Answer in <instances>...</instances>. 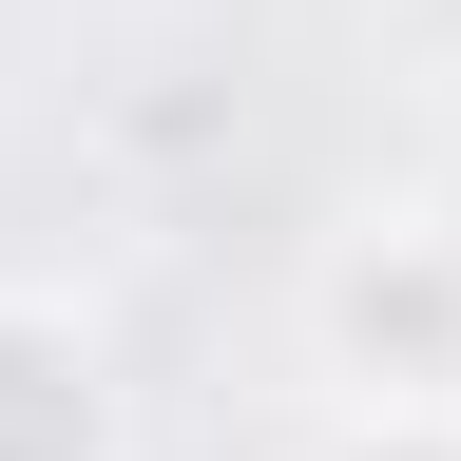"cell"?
Listing matches in <instances>:
<instances>
[{"mask_svg": "<svg viewBox=\"0 0 461 461\" xmlns=\"http://www.w3.org/2000/svg\"><path fill=\"white\" fill-rule=\"evenodd\" d=\"M308 366L346 403H461V230L423 193L346 212L308 250Z\"/></svg>", "mask_w": 461, "mask_h": 461, "instance_id": "1", "label": "cell"}, {"mask_svg": "<svg viewBox=\"0 0 461 461\" xmlns=\"http://www.w3.org/2000/svg\"><path fill=\"white\" fill-rule=\"evenodd\" d=\"M0 461H135V384L77 288H0Z\"/></svg>", "mask_w": 461, "mask_h": 461, "instance_id": "2", "label": "cell"}, {"mask_svg": "<svg viewBox=\"0 0 461 461\" xmlns=\"http://www.w3.org/2000/svg\"><path fill=\"white\" fill-rule=\"evenodd\" d=\"M327 461H461V403H346Z\"/></svg>", "mask_w": 461, "mask_h": 461, "instance_id": "3", "label": "cell"}, {"mask_svg": "<svg viewBox=\"0 0 461 461\" xmlns=\"http://www.w3.org/2000/svg\"><path fill=\"white\" fill-rule=\"evenodd\" d=\"M423 212H442V230H461V173H423Z\"/></svg>", "mask_w": 461, "mask_h": 461, "instance_id": "4", "label": "cell"}]
</instances>
